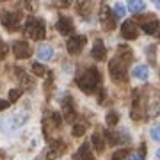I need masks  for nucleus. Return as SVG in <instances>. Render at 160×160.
<instances>
[{"mask_svg":"<svg viewBox=\"0 0 160 160\" xmlns=\"http://www.w3.org/2000/svg\"><path fill=\"white\" fill-rule=\"evenodd\" d=\"M132 59H133L132 50L128 48V46L121 45L119 50H118V55H116V57L110 61V64H109L110 77H112L114 82L123 84V82L128 80V69H126V68H128V64L132 62Z\"/></svg>","mask_w":160,"mask_h":160,"instance_id":"f257e3e1","label":"nucleus"},{"mask_svg":"<svg viewBox=\"0 0 160 160\" xmlns=\"http://www.w3.org/2000/svg\"><path fill=\"white\" fill-rule=\"evenodd\" d=\"M100 84H102V75L96 68H87L82 75L77 77V86L87 94H92Z\"/></svg>","mask_w":160,"mask_h":160,"instance_id":"f03ea898","label":"nucleus"},{"mask_svg":"<svg viewBox=\"0 0 160 160\" xmlns=\"http://www.w3.org/2000/svg\"><path fill=\"white\" fill-rule=\"evenodd\" d=\"M23 32H25V36L30 38V39L41 41L46 36V25H45L43 20H39V18H29L27 23H25Z\"/></svg>","mask_w":160,"mask_h":160,"instance_id":"7ed1b4c3","label":"nucleus"},{"mask_svg":"<svg viewBox=\"0 0 160 160\" xmlns=\"http://www.w3.org/2000/svg\"><path fill=\"white\" fill-rule=\"evenodd\" d=\"M100 22H102V25H103V29H105V30H114L116 29V22H118V18H116L114 11H112L109 6H103L102 7V12H100Z\"/></svg>","mask_w":160,"mask_h":160,"instance_id":"20e7f679","label":"nucleus"},{"mask_svg":"<svg viewBox=\"0 0 160 160\" xmlns=\"http://www.w3.org/2000/svg\"><path fill=\"white\" fill-rule=\"evenodd\" d=\"M0 22H2V25L6 27L7 30H18L20 29V22H22V14L20 12H4L2 14V18H0Z\"/></svg>","mask_w":160,"mask_h":160,"instance_id":"39448f33","label":"nucleus"},{"mask_svg":"<svg viewBox=\"0 0 160 160\" xmlns=\"http://www.w3.org/2000/svg\"><path fill=\"white\" fill-rule=\"evenodd\" d=\"M87 43V38L86 36H71L66 43V48L71 55H78L80 52L84 50V45Z\"/></svg>","mask_w":160,"mask_h":160,"instance_id":"423d86ee","label":"nucleus"},{"mask_svg":"<svg viewBox=\"0 0 160 160\" xmlns=\"http://www.w3.org/2000/svg\"><path fill=\"white\" fill-rule=\"evenodd\" d=\"M66 149H68V146H66L64 141H55V142L48 148V151H46V158L48 160L59 158V157H62V155L66 153Z\"/></svg>","mask_w":160,"mask_h":160,"instance_id":"0eeeda50","label":"nucleus"},{"mask_svg":"<svg viewBox=\"0 0 160 160\" xmlns=\"http://www.w3.org/2000/svg\"><path fill=\"white\" fill-rule=\"evenodd\" d=\"M121 36H123L125 39H128V41L137 39L139 38V27L133 22L128 20V22H125L123 25H121Z\"/></svg>","mask_w":160,"mask_h":160,"instance_id":"6e6552de","label":"nucleus"},{"mask_svg":"<svg viewBox=\"0 0 160 160\" xmlns=\"http://www.w3.org/2000/svg\"><path fill=\"white\" fill-rule=\"evenodd\" d=\"M12 52H14V57L16 59H29L32 53V48L27 41H16L12 45Z\"/></svg>","mask_w":160,"mask_h":160,"instance_id":"1a4fd4ad","label":"nucleus"},{"mask_svg":"<svg viewBox=\"0 0 160 160\" xmlns=\"http://www.w3.org/2000/svg\"><path fill=\"white\" fill-rule=\"evenodd\" d=\"M27 121H29V116L25 114V112H16V114H11L6 119V126L7 128H11V130H14V128L23 126Z\"/></svg>","mask_w":160,"mask_h":160,"instance_id":"9d476101","label":"nucleus"},{"mask_svg":"<svg viewBox=\"0 0 160 160\" xmlns=\"http://www.w3.org/2000/svg\"><path fill=\"white\" fill-rule=\"evenodd\" d=\"M57 30L61 32L62 36H69V34H73V30H75V25H73V22H71V18H68V16H61L57 20Z\"/></svg>","mask_w":160,"mask_h":160,"instance_id":"9b49d317","label":"nucleus"},{"mask_svg":"<svg viewBox=\"0 0 160 160\" xmlns=\"http://www.w3.org/2000/svg\"><path fill=\"white\" fill-rule=\"evenodd\" d=\"M62 116L66 118V121H73L77 118V112H75V107H73V98L71 96H64V100H62Z\"/></svg>","mask_w":160,"mask_h":160,"instance_id":"f8f14e48","label":"nucleus"},{"mask_svg":"<svg viewBox=\"0 0 160 160\" xmlns=\"http://www.w3.org/2000/svg\"><path fill=\"white\" fill-rule=\"evenodd\" d=\"M91 55H92V59H96V61H105V59H107V48H105V45H103L102 39L94 41Z\"/></svg>","mask_w":160,"mask_h":160,"instance_id":"ddd939ff","label":"nucleus"},{"mask_svg":"<svg viewBox=\"0 0 160 160\" xmlns=\"http://www.w3.org/2000/svg\"><path fill=\"white\" fill-rule=\"evenodd\" d=\"M91 144H92V148L96 149L98 153H103V149H105V137H103L100 132H94L92 133V137H91Z\"/></svg>","mask_w":160,"mask_h":160,"instance_id":"4468645a","label":"nucleus"},{"mask_svg":"<svg viewBox=\"0 0 160 160\" xmlns=\"http://www.w3.org/2000/svg\"><path fill=\"white\" fill-rule=\"evenodd\" d=\"M77 158L78 160H96V157L92 155L91 151V144L86 142V144H82L78 149V153H77Z\"/></svg>","mask_w":160,"mask_h":160,"instance_id":"2eb2a0df","label":"nucleus"},{"mask_svg":"<svg viewBox=\"0 0 160 160\" xmlns=\"http://www.w3.org/2000/svg\"><path fill=\"white\" fill-rule=\"evenodd\" d=\"M132 75H133L137 80H148V77H149V68L146 66V64H137L135 68L132 69Z\"/></svg>","mask_w":160,"mask_h":160,"instance_id":"dca6fc26","label":"nucleus"},{"mask_svg":"<svg viewBox=\"0 0 160 160\" xmlns=\"http://www.w3.org/2000/svg\"><path fill=\"white\" fill-rule=\"evenodd\" d=\"M52 57H53V48L50 45H41L38 48V59H41V61H52Z\"/></svg>","mask_w":160,"mask_h":160,"instance_id":"f3484780","label":"nucleus"},{"mask_svg":"<svg viewBox=\"0 0 160 160\" xmlns=\"http://www.w3.org/2000/svg\"><path fill=\"white\" fill-rule=\"evenodd\" d=\"M142 30L146 32V34H155L157 30H160V23L158 20H149V22H144L142 23Z\"/></svg>","mask_w":160,"mask_h":160,"instance_id":"a211bd4d","label":"nucleus"},{"mask_svg":"<svg viewBox=\"0 0 160 160\" xmlns=\"http://www.w3.org/2000/svg\"><path fill=\"white\" fill-rule=\"evenodd\" d=\"M144 9H146V4H144V2H139V0H132V2H128V11L130 12L139 14V12H142Z\"/></svg>","mask_w":160,"mask_h":160,"instance_id":"6ab92c4d","label":"nucleus"},{"mask_svg":"<svg viewBox=\"0 0 160 160\" xmlns=\"http://www.w3.org/2000/svg\"><path fill=\"white\" fill-rule=\"evenodd\" d=\"M32 73H34L36 77H45V75L48 73V69H46V66L43 62H34L32 64Z\"/></svg>","mask_w":160,"mask_h":160,"instance_id":"aec40b11","label":"nucleus"},{"mask_svg":"<svg viewBox=\"0 0 160 160\" xmlns=\"http://www.w3.org/2000/svg\"><path fill=\"white\" fill-rule=\"evenodd\" d=\"M105 121H107V125H109V126H116V125H118V121H119V114H118L116 110H109Z\"/></svg>","mask_w":160,"mask_h":160,"instance_id":"412c9836","label":"nucleus"},{"mask_svg":"<svg viewBox=\"0 0 160 160\" xmlns=\"http://www.w3.org/2000/svg\"><path fill=\"white\" fill-rule=\"evenodd\" d=\"M22 89H11V91H9V103L11 102H18V100H20V96H22Z\"/></svg>","mask_w":160,"mask_h":160,"instance_id":"4be33fe9","label":"nucleus"},{"mask_svg":"<svg viewBox=\"0 0 160 160\" xmlns=\"http://www.w3.org/2000/svg\"><path fill=\"white\" fill-rule=\"evenodd\" d=\"M112 11H114L116 18H121V16H125V12H126V7L123 6V4H116Z\"/></svg>","mask_w":160,"mask_h":160,"instance_id":"5701e85b","label":"nucleus"},{"mask_svg":"<svg viewBox=\"0 0 160 160\" xmlns=\"http://www.w3.org/2000/svg\"><path fill=\"white\" fill-rule=\"evenodd\" d=\"M149 135H151L153 141H158V142H160V125H155L153 128L149 130Z\"/></svg>","mask_w":160,"mask_h":160,"instance_id":"b1692460","label":"nucleus"},{"mask_svg":"<svg viewBox=\"0 0 160 160\" xmlns=\"http://www.w3.org/2000/svg\"><path fill=\"white\" fill-rule=\"evenodd\" d=\"M84 133H86V126L84 125H75L73 126V135L75 137H82Z\"/></svg>","mask_w":160,"mask_h":160,"instance_id":"393cba45","label":"nucleus"},{"mask_svg":"<svg viewBox=\"0 0 160 160\" xmlns=\"http://www.w3.org/2000/svg\"><path fill=\"white\" fill-rule=\"evenodd\" d=\"M128 153H130L128 149H119V151H116V153H114L112 158H114V160H125L126 157H128Z\"/></svg>","mask_w":160,"mask_h":160,"instance_id":"a878e982","label":"nucleus"},{"mask_svg":"<svg viewBox=\"0 0 160 160\" xmlns=\"http://www.w3.org/2000/svg\"><path fill=\"white\" fill-rule=\"evenodd\" d=\"M6 53H7V45H6L2 39H0V59L6 57Z\"/></svg>","mask_w":160,"mask_h":160,"instance_id":"bb28decb","label":"nucleus"},{"mask_svg":"<svg viewBox=\"0 0 160 160\" xmlns=\"http://www.w3.org/2000/svg\"><path fill=\"white\" fill-rule=\"evenodd\" d=\"M148 55H149V61L155 64V46H149L148 48Z\"/></svg>","mask_w":160,"mask_h":160,"instance_id":"cd10ccee","label":"nucleus"},{"mask_svg":"<svg viewBox=\"0 0 160 160\" xmlns=\"http://www.w3.org/2000/svg\"><path fill=\"white\" fill-rule=\"evenodd\" d=\"M9 105H11V103H9V100H0V112H2V110H6Z\"/></svg>","mask_w":160,"mask_h":160,"instance_id":"c85d7f7f","label":"nucleus"},{"mask_svg":"<svg viewBox=\"0 0 160 160\" xmlns=\"http://www.w3.org/2000/svg\"><path fill=\"white\" fill-rule=\"evenodd\" d=\"M130 160H144V157H142L141 153H137V155H132Z\"/></svg>","mask_w":160,"mask_h":160,"instance_id":"c756f323","label":"nucleus"},{"mask_svg":"<svg viewBox=\"0 0 160 160\" xmlns=\"http://www.w3.org/2000/svg\"><path fill=\"white\" fill-rule=\"evenodd\" d=\"M155 6H157V7L160 9V0H158V2H155Z\"/></svg>","mask_w":160,"mask_h":160,"instance_id":"7c9ffc66","label":"nucleus"},{"mask_svg":"<svg viewBox=\"0 0 160 160\" xmlns=\"http://www.w3.org/2000/svg\"><path fill=\"white\" fill-rule=\"evenodd\" d=\"M157 157H158V158H160V149H157Z\"/></svg>","mask_w":160,"mask_h":160,"instance_id":"2f4dec72","label":"nucleus"},{"mask_svg":"<svg viewBox=\"0 0 160 160\" xmlns=\"http://www.w3.org/2000/svg\"><path fill=\"white\" fill-rule=\"evenodd\" d=\"M158 38H160V32H158Z\"/></svg>","mask_w":160,"mask_h":160,"instance_id":"473e14b6","label":"nucleus"}]
</instances>
